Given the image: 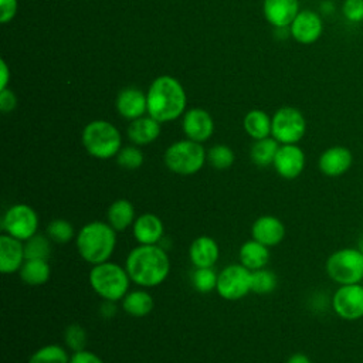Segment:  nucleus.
Masks as SVG:
<instances>
[{
    "instance_id": "1",
    "label": "nucleus",
    "mask_w": 363,
    "mask_h": 363,
    "mask_svg": "<svg viewBox=\"0 0 363 363\" xmlns=\"http://www.w3.org/2000/svg\"><path fill=\"white\" fill-rule=\"evenodd\" d=\"M123 267L133 284L153 288L169 277L170 258L160 244H139L129 251Z\"/></svg>"
},
{
    "instance_id": "2",
    "label": "nucleus",
    "mask_w": 363,
    "mask_h": 363,
    "mask_svg": "<svg viewBox=\"0 0 363 363\" xmlns=\"http://www.w3.org/2000/svg\"><path fill=\"white\" fill-rule=\"evenodd\" d=\"M147 115L160 123L172 122L183 116L187 95L182 82L172 75L156 77L146 92Z\"/></svg>"
},
{
    "instance_id": "3",
    "label": "nucleus",
    "mask_w": 363,
    "mask_h": 363,
    "mask_svg": "<svg viewBox=\"0 0 363 363\" xmlns=\"http://www.w3.org/2000/svg\"><path fill=\"white\" fill-rule=\"evenodd\" d=\"M116 233L105 221L94 220L84 224L75 235L79 257L91 265L109 261L116 247Z\"/></svg>"
},
{
    "instance_id": "4",
    "label": "nucleus",
    "mask_w": 363,
    "mask_h": 363,
    "mask_svg": "<svg viewBox=\"0 0 363 363\" xmlns=\"http://www.w3.org/2000/svg\"><path fill=\"white\" fill-rule=\"evenodd\" d=\"M81 142L89 156L106 160L116 157L122 147V135L109 121L95 119L84 126Z\"/></svg>"
},
{
    "instance_id": "5",
    "label": "nucleus",
    "mask_w": 363,
    "mask_h": 363,
    "mask_svg": "<svg viewBox=\"0 0 363 363\" xmlns=\"http://www.w3.org/2000/svg\"><path fill=\"white\" fill-rule=\"evenodd\" d=\"M130 282L125 267L116 262L105 261L92 265L89 271V285L102 301H122L129 292Z\"/></svg>"
},
{
    "instance_id": "6",
    "label": "nucleus",
    "mask_w": 363,
    "mask_h": 363,
    "mask_svg": "<svg viewBox=\"0 0 363 363\" xmlns=\"http://www.w3.org/2000/svg\"><path fill=\"white\" fill-rule=\"evenodd\" d=\"M163 160L170 172L180 176H191L203 169L207 162V150L201 143L186 138L167 146Z\"/></svg>"
},
{
    "instance_id": "7",
    "label": "nucleus",
    "mask_w": 363,
    "mask_h": 363,
    "mask_svg": "<svg viewBox=\"0 0 363 363\" xmlns=\"http://www.w3.org/2000/svg\"><path fill=\"white\" fill-rule=\"evenodd\" d=\"M326 274L337 285L362 284L363 281V254L357 247L340 248L326 259Z\"/></svg>"
},
{
    "instance_id": "8",
    "label": "nucleus",
    "mask_w": 363,
    "mask_h": 363,
    "mask_svg": "<svg viewBox=\"0 0 363 363\" xmlns=\"http://www.w3.org/2000/svg\"><path fill=\"white\" fill-rule=\"evenodd\" d=\"M306 133V119L295 106H281L272 115L271 136L279 145H294Z\"/></svg>"
},
{
    "instance_id": "9",
    "label": "nucleus",
    "mask_w": 363,
    "mask_h": 363,
    "mask_svg": "<svg viewBox=\"0 0 363 363\" xmlns=\"http://www.w3.org/2000/svg\"><path fill=\"white\" fill-rule=\"evenodd\" d=\"M0 225L3 233L20 241H26L37 234L38 214L31 206L26 203H16L3 213Z\"/></svg>"
},
{
    "instance_id": "10",
    "label": "nucleus",
    "mask_w": 363,
    "mask_h": 363,
    "mask_svg": "<svg viewBox=\"0 0 363 363\" xmlns=\"http://www.w3.org/2000/svg\"><path fill=\"white\" fill-rule=\"evenodd\" d=\"M217 294L225 301H238L251 292V271L244 265L230 264L217 277Z\"/></svg>"
},
{
    "instance_id": "11",
    "label": "nucleus",
    "mask_w": 363,
    "mask_h": 363,
    "mask_svg": "<svg viewBox=\"0 0 363 363\" xmlns=\"http://www.w3.org/2000/svg\"><path fill=\"white\" fill-rule=\"evenodd\" d=\"M332 308L335 313L345 320L363 318V285H339L332 296Z\"/></svg>"
},
{
    "instance_id": "12",
    "label": "nucleus",
    "mask_w": 363,
    "mask_h": 363,
    "mask_svg": "<svg viewBox=\"0 0 363 363\" xmlns=\"http://www.w3.org/2000/svg\"><path fill=\"white\" fill-rule=\"evenodd\" d=\"M323 33V20L318 11L299 10L289 26V35L299 44L309 45L316 43Z\"/></svg>"
},
{
    "instance_id": "13",
    "label": "nucleus",
    "mask_w": 363,
    "mask_h": 363,
    "mask_svg": "<svg viewBox=\"0 0 363 363\" xmlns=\"http://www.w3.org/2000/svg\"><path fill=\"white\" fill-rule=\"evenodd\" d=\"M182 129L187 139L203 143L214 133L213 116L203 108H190L182 116Z\"/></svg>"
},
{
    "instance_id": "14",
    "label": "nucleus",
    "mask_w": 363,
    "mask_h": 363,
    "mask_svg": "<svg viewBox=\"0 0 363 363\" xmlns=\"http://www.w3.org/2000/svg\"><path fill=\"white\" fill-rule=\"evenodd\" d=\"M305 163L306 157L303 150L298 146V143H294L279 145L272 166L282 179L294 180L298 176H301V173L305 169Z\"/></svg>"
},
{
    "instance_id": "15",
    "label": "nucleus",
    "mask_w": 363,
    "mask_h": 363,
    "mask_svg": "<svg viewBox=\"0 0 363 363\" xmlns=\"http://www.w3.org/2000/svg\"><path fill=\"white\" fill-rule=\"evenodd\" d=\"M352 163L353 155L350 149L340 145L325 149L318 159V167L320 173L328 177H339L345 174L352 167Z\"/></svg>"
},
{
    "instance_id": "16",
    "label": "nucleus",
    "mask_w": 363,
    "mask_h": 363,
    "mask_svg": "<svg viewBox=\"0 0 363 363\" xmlns=\"http://www.w3.org/2000/svg\"><path fill=\"white\" fill-rule=\"evenodd\" d=\"M118 113L128 121L138 119L147 113L146 92L136 86H126L119 91L115 102Z\"/></svg>"
},
{
    "instance_id": "17",
    "label": "nucleus",
    "mask_w": 363,
    "mask_h": 363,
    "mask_svg": "<svg viewBox=\"0 0 363 363\" xmlns=\"http://www.w3.org/2000/svg\"><path fill=\"white\" fill-rule=\"evenodd\" d=\"M285 224L275 216H259L251 225V235L267 247H277L285 238Z\"/></svg>"
},
{
    "instance_id": "18",
    "label": "nucleus",
    "mask_w": 363,
    "mask_h": 363,
    "mask_svg": "<svg viewBox=\"0 0 363 363\" xmlns=\"http://www.w3.org/2000/svg\"><path fill=\"white\" fill-rule=\"evenodd\" d=\"M299 0H264L265 20L275 28H288L299 13Z\"/></svg>"
},
{
    "instance_id": "19",
    "label": "nucleus",
    "mask_w": 363,
    "mask_h": 363,
    "mask_svg": "<svg viewBox=\"0 0 363 363\" xmlns=\"http://www.w3.org/2000/svg\"><path fill=\"white\" fill-rule=\"evenodd\" d=\"M24 261V241L3 233L0 235V271L3 274L18 272Z\"/></svg>"
},
{
    "instance_id": "20",
    "label": "nucleus",
    "mask_w": 363,
    "mask_h": 363,
    "mask_svg": "<svg viewBox=\"0 0 363 363\" xmlns=\"http://www.w3.org/2000/svg\"><path fill=\"white\" fill-rule=\"evenodd\" d=\"M220 258V248L217 241L208 235L194 238L189 247V259L194 268L214 267Z\"/></svg>"
},
{
    "instance_id": "21",
    "label": "nucleus",
    "mask_w": 363,
    "mask_h": 363,
    "mask_svg": "<svg viewBox=\"0 0 363 363\" xmlns=\"http://www.w3.org/2000/svg\"><path fill=\"white\" fill-rule=\"evenodd\" d=\"M132 234L139 244H159L164 234V225L159 216L143 213L136 217L132 225Z\"/></svg>"
},
{
    "instance_id": "22",
    "label": "nucleus",
    "mask_w": 363,
    "mask_h": 363,
    "mask_svg": "<svg viewBox=\"0 0 363 363\" xmlns=\"http://www.w3.org/2000/svg\"><path fill=\"white\" fill-rule=\"evenodd\" d=\"M162 123L150 115H143L138 119L130 121L126 135L129 140L136 146H145L153 143L162 132Z\"/></svg>"
},
{
    "instance_id": "23",
    "label": "nucleus",
    "mask_w": 363,
    "mask_h": 363,
    "mask_svg": "<svg viewBox=\"0 0 363 363\" xmlns=\"http://www.w3.org/2000/svg\"><path fill=\"white\" fill-rule=\"evenodd\" d=\"M269 247L251 238L241 244L238 250V261L250 271L265 268L269 262Z\"/></svg>"
},
{
    "instance_id": "24",
    "label": "nucleus",
    "mask_w": 363,
    "mask_h": 363,
    "mask_svg": "<svg viewBox=\"0 0 363 363\" xmlns=\"http://www.w3.org/2000/svg\"><path fill=\"white\" fill-rule=\"evenodd\" d=\"M135 220V206L128 199H118L112 201L106 210V223L115 231H125L133 225Z\"/></svg>"
},
{
    "instance_id": "25",
    "label": "nucleus",
    "mask_w": 363,
    "mask_h": 363,
    "mask_svg": "<svg viewBox=\"0 0 363 363\" xmlns=\"http://www.w3.org/2000/svg\"><path fill=\"white\" fill-rule=\"evenodd\" d=\"M125 313L133 318H143L153 309V296L145 289L129 291L121 301Z\"/></svg>"
},
{
    "instance_id": "26",
    "label": "nucleus",
    "mask_w": 363,
    "mask_h": 363,
    "mask_svg": "<svg viewBox=\"0 0 363 363\" xmlns=\"http://www.w3.org/2000/svg\"><path fill=\"white\" fill-rule=\"evenodd\" d=\"M242 126L245 133L252 138L254 140L264 139L271 136V128H272V116H269L262 109H251L245 113Z\"/></svg>"
},
{
    "instance_id": "27",
    "label": "nucleus",
    "mask_w": 363,
    "mask_h": 363,
    "mask_svg": "<svg viewBox=\"0 0 363 363\" xmlns=\"http://www.w3.org/2000/svg\"><path fill=\"white\" fill-rule=\"evenodd\" d=\"M18 275L24 284L31 286L45 284L51 277L48 259H26L18 271Z\"/></svg>"
},
{
    "instance_id": "28",
    "label": "nucleus",
    "mask_w": 363,
    "mask_h": 363,
    "mask_svg": "<svg viewBox=\"0 0 363 363\" xmlns=\"http://www.w3.org/2000/svg\"><path fill=\"white\" fill-rule=\"evenodd\" d=\"M278 149L279 143L272 136L254 140L250 149V159L258 167H268L274 163Z\"/></svg>"
},
{
    "instance_id": "29",
    "label": "nucleus",
    "mask_w": 363,
    "mask_h": 363,
    "mask_svg": "<svg viewBox=\"0 0 363 363\" xmlns=\"http://www.w3.org/2000/svg\"><path fill=\"white\" fill-rule=\"evenodd\" d=\"M69 354L65 346L50 343L37 349L28 359V363H69Z\"/></svg>"
},
{
    "instance_id": "30",
    "label": "nucleus",
    "mask_w": 363,
    "mask_h": 363,
    "mask_svg": "<svg viewBox=\"0 0 363 363\" xmlns=\"http://www.w3.org/2000/svg\"><path fill=\"white\" fill-rule=\"evenodd\" d=\"M51 242L47 234H34L24 241L26 259H48L51 255Z\"/></svg>"
},
{
    "instance_id": "31",
    "label": "nucleus",
    "mask_w": 363,
    "mask_h": 363,
    "mask_svg": "<svg viewBox=\"0 0 363 363\" xmlns=\"http://www.w3.org/2000/svg\"><path fill=\"white\" fill-rule=\"evenodd\" d=\"M45 234L54 244L64 245L69 242L72 238H75L77 233L74 230V225L65 220V218H54L47 224Z\"/></svg>"
},
{
    "instance_id": "32",
    "label": "nucleus",
    "mask_w": 363,
    "mask_h": 363,
    "mask_svg": "<svg viewBox=\"0 0 363 363\" xmlns=\"http://www.w3.org/2000/svg\"><path fill=\"white\" fill-rule=\"evenodd\" d=\"M234 160H235L234 150L227 145H223V143L213 145L207 150V162L210 163L211 167L217 170L230 169L234 164Z\"/></svg>"
},
{
    "instance_id": "33",
    "label": "nucleus",
    "mask_w": 363,
    "mask_h": 363,
    "mask_svg": "<svg viewBox=\"0 0 363 363\" xmlns=\"http://www.w3.org/2000/svg\"><path fill=\"white\" fill-rule=\"evenodd\" d=\"M277 284L278 279L272 271L267 268L251 271V292L258 295H268L275 291Z\"/></svg>"
},
{
    "instance_id": "34",
    "label": "nucleus",
    "mask_w": 363,
    "mask_h": 363,
    "mask_svg": "<svg viewBox=\"0 0 363 363\" xmlns=\"http://www.w3.org/2000/svg\"><path fill=\"white\" fill-rule=\"evenodd\" d=\"M217 277L218 274L210 268H194L191 272V285L200 294H210L217 286Z\"/></svg>"
},
{
    "instance_id": "35",
    "label": "nucleus",
    "mask_w": 363,
    "mask_h": 363,
    "mask_svg": "<svg viewBox=\"0 0 363 363\" xmlns=\"http://www.w3.org/2000/svg\"><path fill=\"white\" fill-rule=\"evenodd\" d=\"M145 162L143 152L136 145L122 146L116 155V163L126 170H136Z\"/></svg>"
},
{
    "instance_id": "36",
    "label": "nucleus",
    "mask_w": 363,
    "mask_h": 363,
    "mask_svg": "<svg viewBox=\"0 0 363 363\" xmlns=\"http://www.w3.org/2000/svg\"><path fill=\"white\" fill-rule=\"evenodd\" d=\"M88 343V335L86 330L78 325V323H71L65 328L64 330V345L67 349L72 352L84 350Z\"/></svg>"
},
{
    "instance_id": "37",
    "label": "nucleus",
    "mask_w": 363,
    "mask_h": 363,
    "mask_svg": "<svg viewBox=\"0 0 363 363\" xmlns=\"http://www.w3.org/2000/svg\"><path fill=\"white\" fill-rule=\"evenodd\" d=\"M342 14L349 23L363 21V0H343Z\"/></svg>"
},
{
    "instance_id": "38",
    "label": "nucleus",
    "mask_w": 363,
    "mask_h": 363,
    "mask_svg": "<svg viewBox=\"0 0 363 363\" xmlns=\"http://www.w3.org/2000/svg\"><path fill=\"white\" fill-rule=\"evenodd\" d=\"M18 9V1L17 0H0V21L3 24H7L11 21Z\"/></svg>"
},
{
    "instance_id": "39",
    "label": "nucleus",
    "mask_w": 363,
    "mask_h": 363,
    "mask_svg": "<svg viewBox=\"0 0 363 363\" xmlns=\"http://www.w3.org/2000/svg\"><path fill=\"white\" fill-rule=\"evenodd\" d=\"M16 106H17V96H16V94L10 88L1 89L0 91V111L3 113H9V112L14 111Z\"/></svg>"
},
{
    "instance_id": "40",
    "label": "nucleus",
    "mask_w": 363,
    "mask_h": 363,
    "mask_svg": "<svg viewBox=\"0 0 363 363\" xmlns=\"http://www.w3.org/2000/svg\"><path fill=\"white\" fill-rule=\"evenodd\" d=\"M69 363H105V362L96 353L84 349V350L72 352L69 357Z\"/></svg>"
},
{
    "instance_id": "41",
    "label": "nucleus",
    "mask_w": 363,
    "mask_h": 363,
    "mask_svg": "<svg viewBox=\"0 0 363 363\" xmlns=\"http://www.w3.org/2000/svg\"><path fill=\"white\" fill-rule=\"evenodd\" d=\"M11 79V72L10 68L6 62V60L0 61V91L9 88V82Z\"/></svg>"
},
{
    "instance_id": "42",
    "label": "nucleus",
    "mask_w": 363,
    "mask_h": 363,
    "mask_svg": "<svg viewBox=\"0 0 363 363\" xmlns=\"http://www.w3.org/2000/svg\"><path fill=\"white\" fill-rule=\"evenodd\" d=\"M99 313L102 318L109 319L112 316L116 315V305L112 301H102V303L99 305Z\"/></svg>"
},
{
    "instance_id": "43",
    "label": "nucleus",
    "mask_w": 363,
    "mask_h": 363,
    "mask_svg": "<svg viewBox=\"0 0 363 363\" xmlns=\"http://www.w3.org/2000/svg\"><path fill=\"white\" fill-rule=\"evenodd\" d=\"M286 363H312V362H311V359H309L305 353L298 352V353L291 354V356L288 357Z\"/></svg>"
},
{
    "instance_id": "44",
    "label": "nucleus",
    "mask_w": 363,
    "mask_h": 363,
    "mask_svg": "<svg viewBox=\"0 0 363 363\" xmlns=\"http://www.w3.org/2000/svg\"><path fill=\"white\" fill-rule=\"evenodd\" d=\"M357 248H359V251L363 254V234L359 237V240H357Z\"/></svg>"
}]
</instances>
